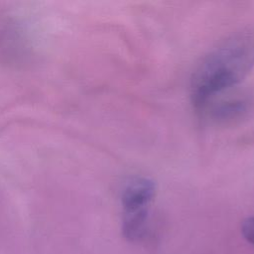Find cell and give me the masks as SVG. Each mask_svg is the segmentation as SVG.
Listing matches in <instances>:
<instances>
[{"instance_id": "cell-5", "label": "cell", "mask_w": 254, "mask_h": 254, "mask_svg": "<svg viewBox=\"0 0 254 254\" xmlns=\"http://www.w3.org/2000/svg\"><path fill=\"white\" fill-rule=\"evenodd\" d=\"M241 231L244 238L251 244H254V216L247 217L243 220Z\"/></svg>"}, {"instance_id": "cell-3", "label": "cell", "mask_w": 254, "mask_h": 254, "mask_svg": "<svg viewBox=\"0 0 254 254\" xmlns=\"http://www.w3.org/2000/svg\"><path fill=\"white\" fill-rule=\"evenodd\" d=\"M156 194V184L148 178H136L123 190L121 202L126 211L146 208Z\"/></svg>"}, {"instance_id": "cell-4", "label": "cell", "mask_w": 254, "mask_h": 254, "mask_svg": "<svg viewBox=\"0 0 254 254\" xmlns=\"http://www.w3.org/2000/svg\"><path fill=\"white\" fill-rule=\"evenodd\" d=\"M149 217L148 207L124 212L122 222V233L129 241H137L145 233Z\"/></svg>"}, {"instance_id": "cell-2", "label": "cell", "mask_w": 254, "mask_h": 254, "mask_svg": "<svg viewBox=\"0 0 254 254\" xmlns=\"http://www.w3.org/2000/svg\"><path fill=\"white\" fill-rule=\"evenodd\" d=\"M253 108L252 98L245 93L224 92L212 97L199 111L203 120L207 123L219 126L229 127L241 123L246 119Z\"/></svg>"}, {"instance_id": "cell-1", "label": "cell", "mask_w": 254, "mask_h": 254, "mask_svg": "<svg viewBox=\"0 0 254 254\" xmlns=\"http://www.w3.org/2000/svg\"><path fill=\"white\" fill-rule=\"evenodd\" d=\"M254 67V33L241 31L220 42L195 67L190 101L198 112L212 97L239 84Z\"/></svg>"}]
</instances>
